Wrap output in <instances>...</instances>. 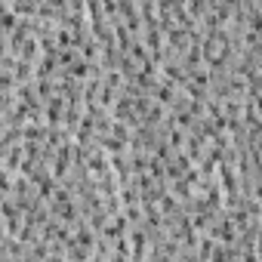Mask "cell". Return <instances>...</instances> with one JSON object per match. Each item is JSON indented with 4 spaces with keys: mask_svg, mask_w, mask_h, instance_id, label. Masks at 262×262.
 <instances>
[{
    "mask_svg": "<svg viewBox=\"0 0 262 262\" xmlns=\"http://www.w3.org/2000/svg\"><path fill=\"white\" fill-rule=\"evenodd\" d=\"M176 96H179V90H176V86H170V83H164V80H161V83H158V90H155V102H158V105H164L167 111L176 105Z\"/></svg>",
    "mask_w": 262,
    "mask_h": 262,
    "instance_id": "6da1fadb",
    "label": "cell"
},
{
    "mask_svg": "<svg viewBox=\"0 0 262 262\" xmlns=\"http://www.w3.org/2000/svg\"><path fill=\"white\" fill-rule=\"evenodd\" d=\"M111 253H114V256H123V259H133V247H129V234H126V237H117V241H111Z\"/></svg>",
    "mask_w": 262,
    "mask_h": 262,
    "instance_id": "7a4b0ae2",
    "label": "cell"
},
{
    "mask_svg": "<svg viewBox=\"0 0 262 262\" xmlns=\"http://www.w3.org/2000/svg\"><path fill=\"white\" fill-rule=\"evenodd\" d=\"M253 198L262 204V176H256V185H253Z\"/></svg>",
    "mask_w": 262,
    "mask_h": 262,
    "instance_id": "3957f363",
    "label": "cell"
}]
</instances>
